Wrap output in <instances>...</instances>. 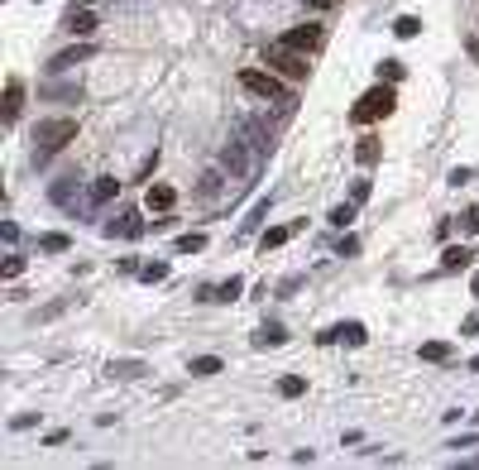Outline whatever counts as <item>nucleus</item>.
Returning <instances> with one entry per match:
<instances>
[{"label":"nucleus","instance_id":"obj_1","mask_svg":"<svg viewBox=\"0 0 479 470\" xmlns=\"http://www.w3.org/2000/svg\"><path fill=\"white\" fill-rule=\"evenodd\" d=\"M68 139H77V120H72V115L39 120V130H34V149H39V159H43V154H58Z\"/></svg>","mask_w":479,"mask_h":470},{"label":"nucleus","instance_id":"obj_2","mask_svg":"<svg viewBox=\"0 0 479 470\" xmlns=\"http://www.w3.org/2000/svg\"><path fill=\"white\" fill-rule=\"evenodd\" d=\"M307 58H312V53H302V48H287L283 39L264 48V63H269L274 72H283V77H292V82H302V77L312 72V63H307Z\"/></svg>","mask_w":479,"mask_h":470},{"label":"nucleus","instance_id":"obj_3","mask_svg":"<svg viewBox=\"0 0 479 470\" xmlns=\"http://www.w3.org/2000/svg\"><path fill=\"white\" fill-rule=\"evenodd\" d=\"M393 106H398V92H393V87H369V92L360 96V101H355V110H350V120H355V125H369V120H379V115H388V110H393Z\"/></svg>","mask_w":479,"mask_h":470},{"label":"nucleus","instance_id":"obj_4","mask_svg":"<svg viewBox=\"0 0 479 470\" xmlns=\"http://www.w3.org/2000/svg\"><path fill=\"white\" fill-rule=\"evenodd\" d=\"M240 87L254 92V96H264V101H283V82L274 77V68H269V72H254V68L240 72Z\"/></svg>","mask_w":479,"mask_h":470},{"label":"nucleus","instance_id":"obj_5","mask_svg":"<svg viewBox=\"0 0 479 470\" xmlns=\"http://www.w3.org/2000/svg\"><path fill=\"white\" fill-rule=\"evenodd\" d=\"M287 48H302V53H316L321 43H326V34H321V24H297V29H287L283 34Z\"/></svg>","mask_w":479,"mask_h":470},{"label":"nucleus","instance_id":"obj_6","mask_svg":"<svg viewBox=\"0 0 479 470\" xmlns=\"http://www.w3.org/2000/svg\"><path fill=\"white\" fill-rule=\"evenodd\" d=\"M63 29H68V34H82V39H92V34H96V14H92V10H72V14L63 19Z\"/></svg>","mask_w":479,"mask_h":470},{"label":"nucleus","instance_id":"obj_7","mask_svg":"<svg viewBox=\"0 0 479 470\" xmlns=\"http://www.w3.org/2000/svg\"><path fill=\"white\" fill-rule=\"evenodd\" d=\"M144 202H149V211H168V206H173V202H178V192L168 188V183H154V188H149V197H144Z\"/></svg>","mask_w":479,"mask_h":470},{"label":"nucleus","instance_id":"obj_8","mask_svg":"<svg viewBox=\"0 0 479 470\" xmlns=\"http://www.w3.org/2000/svg\"><path fill=\"white\" fill-rule=\"evenodd\" d=\"M470 260H475V255H470L465 245H446V250H441V269H470Z\"/></svg>","mask_w":479,"mask_h":470},{"label":"nucleus","instance_id":"obj_9","mask_svg":"<svg viewBox=\"0 0 479 470\" xmlns=\"http://www.w3.org/2000/svg\"><path fill=\"white\" fill-rule=\"evenodd\" d=\"M87 53H92V48H87V43H82V48H68V53H58V58H53V63H48V68H53V72H63V68H77V63H82V58H87Z\"/></svg>","mask_w":479,"mask_h":470},{"label":"nucleus","instance_id":"obj_10","mask_svg":"<svg viewBox=\"0 0 479 470\" xmlns=\"http://www.w3.org/2000/svg\"><path fill=\"white\" fill-rule=\"evenodd\" d=\"M19 106H24V87H19V82H10V87H5V120H14V115H19Z\"/></svg>","mask_w":479,"mask_h":470},{"label":"nucleus","instance_id":"obj_11","mask_svg":"<svg viewBox=\"0 0 479 470\" xmlns=\"http://www.w3.org/2000/svg\"><path fill=\"white\" fill-rule=\"evenodd\" d=\"M187 370H192L196 379H211V375H221V360H216V355H196Z\"/></svg>","mask_w":479,"mask_h":470},{"label":"nucleus","instance_id":"obj_12","mask_svg":"<svg viewBox=\"0 0 479 470\" xmlns=\"http://www.w3.org/2000/svg\"><path fill=\"white\" fill-rule=\"evenodd\" d=\"M144 365L139 360H110V379H139Z\"/></svg>","mask_w":479,"mask_h":470},{"label":"nucleus","instance_id":"obj_13","mask_svg":"<svg viewBox=\"0 0 479 470\" xmlns=\"http://www.w3.org/2000/svg\"><path fill=\"white\" fill-rule=\"evenodd\" d=\"M393 29H398V39H417V34H422V19H417V14H402Z\"/></svg>","mask_w":479,"mask_h":470},{"label":"nucleus","instance_id":"obj_14","mask_svg":"<svg viewBox=\"0 0 479 470\" xmlns=\"http://www.w3.org/2000/svg\"><path fill=\"white\" fill-rule=\"evenodd\" d=\"M355 159H360V164H374V159H379V139H374V135H365V139H360V149H355Z\"/></svg>","mask_w":479,"mask_h":470},{"label":"nucleus","instance_id":"obj_15","mask_svg":"<svg viewBox=\"0 0 479 470\" xmlns=\"http://www.w3.org/2000/svg\"><path fill=\"white\" fill-rule=\"evenodd\" d=\"M283 341H287V331H283V326H264V331L254 336V346H283Z\"/></svg>","mask_w":479,"mask_h":470},{"label":"nucleus","instance_id":"obj_16","mask_svg":"<svg viewBox=\"0 0 479 470\" xmlns=\"http://www.w3.org/2000/svg\"><path fill=\"white\" fill-rule=\"evenodd\" d=\"M292 231H297V226H274V231H264V250H278Z\"/></svg>","mask_w":479,"mask_h":470},{"label":"nucleus","instance_id":"obj_17","mask_svg":"<svg viewBox=\"0 0 479 470\" xmlns=\"http://www.w3.org/2000/svg\"><path fill=\"white\" fill-rule=\"evenodd\" d=\"M422 360H451V346L446 341H427L422 346Z\"/></svg>","mask_w":479,"mask_h":470},{"label":"nucleus","instance_id":"obj_18","mask_svg":"<svg viewBox=\"0 0 479 470\" xmlns=\"http://www.w3.org/2000/svg\"><path fill=\"white\" fill-rule=\"evenodd\" d=\"M115 231H120V235H139V231H144V221H139V216H125L120 226L110 221V235H115Z\"/></svg>","mask_w":479,"mask_h":470},{"label":"nucleus","instance_id":"obj_19","mask_svg":"<svg viewBox=\"0 0 479 470\" xmlns=\"http://www.w3.org/2000/svg\"><path fill=\"white\" fill-rule=\"evenodd\" d=\"M302 389H307V384H302V375H287V379H278V393H283V398H297Z\"/></svg>","mask_w":479,"mask_h":470},{"label":"nucleus","instance_id":"obj_20","mask_svg":"<svg viewBox=\"0 0 479 470\" xmlns=\"http://www.w3.org/2000/svg\"><path fill=\"white\" fill-rule=\"evenodd\" d=\"M331 221H336V226H350V221H355V202H340V206L331 211Z\"/></svg>","mask_w":479,"mask_h":470},{"label":"nucleus","instance_id":"obj_21","mask_svg":"<svg viewBox=\"0 0 479 470\" xmlns=\"http://www.w3.org/2000/svg\"><path fill=\"white\" fill-rule=\"evenodd\" d=\"M340 336H345L350 346H365V326H360V322H350V326H340Z\"/></svg>","mask_w":479,"mask_h":470},{"label":"nucleus","instance_id":"obj_22","mask_svg":"<svg viewBox=\"0 0 479 470\" xmlns=\"http://www.w3.org/2000/svg\"><path fill=\"white\" fill-rule=\"evenodd\" d=\"M159 279H168V264H159V260L144 264V283H159Z\"/></svg>","mask_w":479,"mask_h":470},{"label":"nucleus","instance_id":"obj_23","mask_svg":"<svg viewBox=\"0 0 479 470\" xmlns=\"http://www.w3.org/2000/svg\"><path fill=\"white\" fill-rule=\"evenodd\" d=\"M201 245H206V235H183V240H178V255H192V250H201Z\"/></svg>","mask_w":479,"mask_h":470},{"label":"nucleus","instance_id":"obj_24","mask_svg":"<svg viewBox=\"0 0 479 470\" xmlns=\"http://www.w3.org/2000/svg\"><path fill=\"white\" fill-rule=\"evenodd\" d=\"M92 197H96V202H105V197H115V178H101V183L92 188Z\"/></svg>","mask_w":479,"mask_h":470},{"label":"nucleus","instance_id":"obj_25","mask_svg":"<svg viewBox=\"0 0 479 470\" xmlns=\"http://www.w3.org/2000/svg\"><path fill=\"white\" fill-rule=\"evenodd\" d=\"M43 250H68V235H43Z\"/></svg>","mask_w":479,"mask_h":470},{"label":"nucleus","instance_id":"obj_26","mask_svg":"<svg viewBox=\"0 0 479 470\" xmlns=\"http://www.w3.org/2000/svg\"><path fill=\"white\" fill-rule=\"evenodd\" d=\"M235 293H240V279H230V283H225V288H216L211 297H235Z\"/></svg>","mask_w":479,"mask_h":470},{"label":"nucleus","instance_id":"obj_27","mask_svg":"<svg viewBox=\"0 0 479 470\" xmlns=\"http://www.w3.org/2000/svg\"><path fill=\"white\" fill-rule=\"evenodd\" d=\"M383 77H388V82H398V77H402V68H398V63H388V68H379V82Z\"/></svg>","mask_w":479,"mask_h":470},{"label":"nucleus","instance_id":"obj_28","mask_svg":"<svg viewBox=\"0 0 479 470\" xmlns=\"http://www.w3.org/2000/svg\"><path fill=\"white\" fill-rule=\"evenodd\" d=\"M479 331V312H470V317H465V331H460V336H475Z\"/></svg>","mask_w":479,"mask_h":470},{"label":"nucleus","instance_id":"obj_29","mask_svg":"<svg viewBox=\"0 0 479 470\" xmlns=\"http://www.w3.org/2000/svg\"><path fill=\"white\" fill-rule=\"evenodd\" d=\"M465 231H479V206H470V211H465Z\"/></svg>","mask_w":479,"mask_h":470},{"label":"nucleus","instance_id":"obj_30","mask_svg":"<svg viewBox=\"0 0 479 470\" xmlns=\"http://www.w3.org/2000/svg\"><path fill=\"white\" fill-rule=\"evenodd\" d=\"M475 297H479V274H475Z\"/></svg>","mask_w":479,"mask_h":470},{"label":"nucleus","instance_id":"obj_31","mask_svg":"<svg viewBox=\"0 0 479 470\" xmlns=\"http://www.w3.org/2000/svg\"><path fill=\"white\" fill-rule=\"evenodd\" d=\"M475 370H479V355H475Z\"/></svg>","mask_w":479,"mask_h":470}]
</instances>
